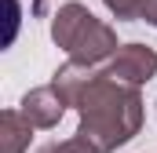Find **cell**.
<instances>
[{
	"instance_id": "9",
	"label": "cell",
	"mask_w": 157,
	"mask_h": 153,
	"mask_svg": "<svg viewBox=\"0 0 157 153\" xmlns=\"http://www.w3.org/2000/svg\"><path fill=\"white\" fill-rule=\"evenodd\" d=\"M44 4H48V0H33V7H37V11H44Z\"/></svg>"
},
{
	"instance_id": "8",
	"label": "cell",
	"mask_w": 157,
	"mask_h": 153,
	"mask_svg": "<svg viewBox=\"0 0 157 153\" xmlns=\"http://www.w3.org/2000/svg\"><path fill=\"white\" fill-rule=\"evenodd\" d=\"M143 22L157 26V0H146V7H143Z\"/></svg>"
},
{
	"instance_id": "6",
	"label": "cell",
	"mask_w": 157,
	"mask_h": 153,
	"mask_svg": "<svg viewBox=\"0 0 157 153\" xmlns=\"http://www.w3.org/2000/svg\"><path fill=\"white\" fill-rule=\"evenodd\" d=\"M106 4V11L121 18V22H135V18H143V7H146V0H102Z\"/></svg>"
},
{
	"instance_id": "5",
	"label": "cell",
	"mask_w": 157,
	"mask_h": 153,
	"mask_svg": "<svg viewBox=\"0 0 157 153\" xmlns=\"http://www.w3.org/2000/svg\"><path fill=\"white\" fill-rule=\"evenodd\" d=\"M33 142V120L22 110L0 113V153H26Z\"/></svg>"
},
{
	"instance_id": "4",
	"label": "cell",
	"mask_w": 157,
	"mask_h": 153,
	"mask_svg": "<svg viewBox=\"0 0 157 153\" xmlns=\"http://www.w3.org/2000/svg\"><path fill=\"white\" fill-rule=\"evenodd\" d=\"M18 110L33 120V128L51 131V128H59V120H62V113L70 110V102H66V95H62L55 84H40V88H33V91L22 95Z\"/></svg>"
},
{
	"instance_id": "3",
	"label": "cell",
	"mask_w": 157,
	"mask_h": 153,
	"mask_svg": "<svg viewBox=\"0 0 157 153\" xmlns=\"http://www.w3.org/2000/svg\"><path fill=\"white\" fill-rule=\"evenodd\" d=\"M106 73H113L124 84L143 88L157 76V51L146 47V44H121L113 51V58L106 62Z\"/></svg>"
},
{
	"instance_id": "1",
	"label": "cell",
	"mask_w": 157,
	"mask_h": 153,
	"mask_svg": "<svg viewBox=\"0 0 157 153\" xmlns=\"http://www.w3.org/2000/svg\"><path fill=\"white\" fill-rule=\"evenodd\" d=\"M73 110L80 117L77 135L95 142L102 153L121 150L143 128V95H139V88L117 80L106 69H99L80 88V95L73 99Z\"/></svg>"
},
{
	"instance_id": "2",
	"label": "cell",
	"mask_w": 157,
	"mask_h": 153,
	"mask_svg": "<svg viewBox=\"0 0 157 153\" xmlns=\"http://www.w3.org/2000/svg\"><path fill=\"white\" fill-rule=\"evenodd\" d=\"M51 40L77 62H88V66H102L113 58L117 51V33L113 26H106L102 18H95L84 4L70 0L62 4L55 15H51Z\"/></svg>"
},
{
	"instance_id": "7",
	"label": "cell",
	"mask_w": 157,
	"mask_h": 153,
	"mask_svg": "<svg viewBox=\"0 0 157 153\" xmlns=\"http://www.w3.org/2000/svg\"><path fill=\"white\" fill-rule=\"evenodd\" d=\"M40 153H102L95 142H88L84 135H73V139H62V142H51V146H44Z\"/></svg>"
}]
</instances>
